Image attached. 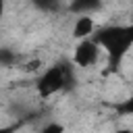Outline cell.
<instances>
[{
  "label": "cell",
  "instance_id": "4",
  "mask_svg": "<svg viewBox=\"0 0 133 133\" xmlns=\"http://www.w3.org/2000/svg\"><path fill=\"white\" fill-rule=\"evenodd\" d=\"M96 29V21L89 17V15H79L73 23V37L79 42V39H85V37H91Z\"/></svg>",
  "mask_w": 133,
  "mask_h": 133
},
{
  "label": "cell",
  "instance_id": "6",
  "mask_svg": "<svg viewBox=\"0 0 133 133\" xmlns=\"http://www.w3.org/2000/svg\"><path fill=\"white\" fill-rule=\"evenodd\" d=\"M31 2L37 10H44V12H56L60 8V0H31Z\"/></svg>",
  "mask_w": 133,
  "mask_h": 133
},
{
  "label": "cell",
  "instance_id": "8",
  "mask_svg": "<svg viewBox=\"0 0 133 133\" xmlns=\"http://www.w3.org/2000/svg\"><path fill=\"white\" fill-rule=\"evenodd\" d=\"M19 131V123H12V125H4L0 127V133H17Z\"/></svg>",
  "mask_w": 133,
  "mask_h": 133
},
{
  "label": "cell",
  "instance_id": "9",
  "mask_svg": "<svg viewBox=\"0 0 133 133\" xmlns=\"http://www.w3.org/2000/svg\"><path fill=\"white\" fill-rule=\"evenodd\" d=\"M4 12H6V0H0V21H2Z\"/></svg>",
  "mask_w": 133,
  "mask_h": 133
},
{
  "label": "cell",
  "instance_id": "10",
  "mask_svg": "<svg viewBox=\"0 0 133 133\" xmlns=\"http://www.w3.org/2000/svg\"><path fill=\"white\" fill-rule=\"evenodd\" d=\"M114 133H133V131H131V129H116Z\"/></svg>",
  "mask_w": 133,
  "mask_h": 133
},
{
  "label": "cell",
  "instance_id": "1",
  "mask_svg": "<svg viewBox=\"0 0 133 133\" xmlns=\"http://www.w3.org/2000/svg\"><path fill=\"white\" fill-rule=\"evenodd\" d=\"M91 39L98 44V48L102 50V54H106L108 66L114 71L121 66L123 58L129 54L131 46H133V25L125 23H116V25H102L96 27L91 33Z\"/></svg>",
  "mask_w": 133,
  "mask_h": 133
},
{
  "label": "cell",
  "instance_id": "3",
  "mask_svg": "<svg viewBox=\"0 0 133 133\" xmlns=\"http://www.w3.org/2000/svg\"><path fill=\"white\" fill-rule=\"evenodd\" d=\"M100 56H102V50L98 48V44L91 37H85V39H79L77 46H75L73 64L79 66V69H89L94 64H98Z\"/></svg>",
  "mask_w": 133,
  "mask_h": 133
},
{
  "label": "cell",
  "instance_id": "2",
  "mask_svg": "<svg viewBox=\"0 0 133 133\" xmlns=\"http://www.w3.org/2000/svg\"><path fill=\"white\" fill-rule=\"evenodd\" d=\"M75 83L73 79V66L66 60L54 62L50 66H46L39 77L35 79V94L39 100H50L52 96L71 89V85Z\"/></svg>",
  "mask_w": 133,
  "mask_h": 133
},
{
  "label": "cell",
  "instance_id": "5",
  "mask_svg": "<svg viewBox=\"0 0 133 133\" xmlns=\"http://www.w3.org/2000/svg\"><path fill=\"white\" fill-rule=\"evenodd\" d=\"M100 6H102V0H71L69 10L79 17V15H91Z\"/></svg>",
  "mask_w": 133,
  "mask_h": 133
},
{
  "label": "cell",
  "instance_id": "7",
  "mask_svg": "<svg viewBox=\"0 0 133 133\" xmlns=\"http://www.w3.org/2000/svg\"><path fill=\"white\" fill-rule=\"evenodd\" d=\"M39 133H64V125L62 123H56V121H50V123H46L39 129Z\"/></svg>",
  "mask_w": 133,
  "mask_h": 133
}]
</instances>
